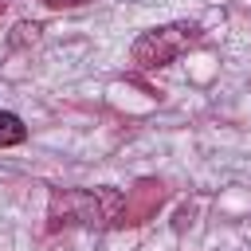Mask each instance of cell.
<instances>
[{
  "label": "cell",
  "instance_id": "obj_2",
  "mask_svg": "<svg viewBox=\"0 0 251 251\" xmlns=\"http://www.w3.org/2000/svg\"><path fill=\"white\" fill-rule=\"evenodd\" d=\"M196 43H200V24L176 20V24L141 31L137 43H133V63L145 67V71H161V67H169L173 59H180V55H184L188 47H196Z\"/></svg>",
  "mask_w": 251,
  "mask_h": 251
},
{
  "label": "cell",
  "instance_id": "obj_1",
  "mask_svg": "<svg viewBox=\"0 0 251 251\" xmlns=\"http://www.w3.org/2000/svg\"><path fill=\"white\" fill-rule=\"evenodd\" d=\"M122 196L114 188H78V192H55L51 196V224H118Z\"/></svg>",
  "mask_w": 251,
  "mask_h": 251
},
{
  "label": "cell",
  "instance_id": "obj_4",
  "mask_svg": "<svg viewBox=\"0 0 251 251\" xmlns=\"http://www.w3.org/2000/svg\"><path fill=\"white\" fill-rule=\"evenodd\" d=\"M47 8H78V4H86V0H43Z\"/></svg>",
  "mask_w": 251,
  "mask_h": 251
},
{
  "label": "cell",
  "instance_id": "obj_3",
  "mask_svg": "<svg viewBox=\"0 0 251 251\" xmlns=\"http://www.w3.org/2000/svg\"><path fill=\"white\" fill-rule=\"evenodd\" d=\"M24 137H27V126H24L16 114L0 110V149H8V145H20Z\"/></svg>",
  "mask_w": 251,
  "mask_h": 251
}]
</instances>
